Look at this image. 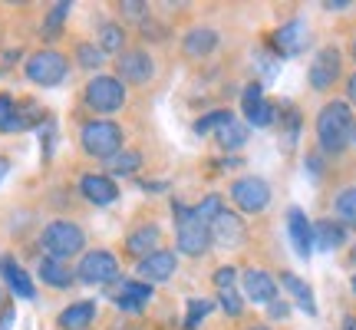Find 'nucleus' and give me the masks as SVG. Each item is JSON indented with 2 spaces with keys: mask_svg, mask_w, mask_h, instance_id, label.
I'll return each mask as SVG.
<instances>
[{
  "mask_svg": "<svg viewBox=\"0 0 356 330\" xmlns=\"http://www.w3.org/2000/svg\"><path fill=\"white\" fill-rule=\"evenodd\" d=\"M350 136H353V109H350V102H343V100L327 102L317 116L320 149L327 155L343 152L346 146H350Z\"/></svg>",
  "mask_w": 356,
  "mask_h": 330,
  "instance_id": "nucleus-1",
  "label": "nucleus"
},
{
  "mask_svg": "<svg viewBox=\"0 0 356 330\" xmlns=\"http://www.w3.org/2000/svg\"><path fill=\"white\" fill-rule=\"evenodd\" d=\"M40 244H43L47 258H53V261H66V258H73V254H79L83 248H86V235H83V228H79L76 221L60 218V221H50V225L43 228Z\"/></svg>",
  "mask_w": 356,
  "mask_h": 330,
  "instance_id": "nucleus-2",
  "label": "nucleus"
},
{
  "mask_svg": "<svg viewBox=\"0 0 356 330\" xmlns=\"http://www.w3.org/2000/svg\"><path fill=\"white\" fill-rule=\"evenodd\" d=\"M79 146L92 159H113L115 152H122V129L109 119H92L79 129Z\"/></svg>",
  "mask_w": 356,
  "mask_h": 330,
  "instance_id": "nucleus-3",
  "label": "nucleus"
},
{
  "mask_svg": "<svg viewBox=\"0 0 356 330\" xmlns=\"http://www.w3.org/2000/svg\"><path fill=\"white\" fill-rule=\"evenodd\" d=\"M172 212L178 218V251L181 254H204L208 251V244H211V235H208V225H204L202 218L195 215V208L188 205L175 202L172 205Z\"/></svg>",
  "mask_w": 356,
  "mask_h": 330,
  "instance_id": "nucleus-4",
  "label": "nucleus"
},
{
  "mask_svg": "<svg viewBox=\"0 0 356 330\" xmlns=\"http://www.w3.org/2000/svg\"><path fill=\"white\" fill-rule=\"evenodd\" d=\"M83 96L92 113H115L126 106V83L119 77H92Z\"/></svg>",
  "mask_w": 356,
  "mask_h": 330,
  "instance_id": "nucleus-5",
  "label": "nucleus"
},
{
  "mask_svg": "<svg viewBox=\"0 0 356 330\" xmlns=\"http://www.w3.org/2000/svg\"><path fill=\"white\" fill-rule=\"evenodd\" d=\"M24 70H26V79L37 83V86H60L66 79L70 63H66V56L60 50H40L26 60Z\"/></svg>",
  "mask_w": 356,
  "mask_h": 330,
  "instance_id": "nucleus-6",
  "label": "nucleus"
},
{
  "mask_svg": "<svg viewBox=\"0 0 356 330\" xmlns=\"http://www.w3.org/2000/svg\"><path fill=\"white\" fill-rule=\"evenodd\" d=\"M231 198H234V205H238L241 212L257 215V212H264L267 202H270V185L257 175H244L231 185Z\"/></svg>",
  "mask_w": 356,
  "mask_h": 330,
  "instance_id": "nucleus-7",
  "label": "nucleus"
},
{
  "mask_svg": "<svg viewBox=\"0 0 356 330\" xmlns=\"http://www.w3.org/2000/svg\"><path fill=\"white\" fill-rule=\"evenodd\" d=\"M76 278L83 284H113L119 278V261L109 251H86L76 267Z\"/></svg>",
  "mask_w": 356,
  "mask_h": 330,
  "instance_id": "nucleus-8",
  "label": "nucleus"
},
{
  "mask_svg": "<svg viewBox=\"0 0 356 330\" xmlns=\"http://www.w3.org/2000/svg\"><path fill=\"white\" fill-rule=\"evenodd\" d=\"M340 50L337 47H323V50L314 56V63H310V73H307V79H310V86L314 89H333V83L340 79Z\"/></svg>",
  "mask_w": 356,
  "mask_h": 330,
  "instance_id": "nucleus-9",
  "label": "nucleus"
},
{
  "mask_svg": "<svg viewBox=\"0 0 356 330\" xmlns=\"http://www.w3.org/2000/svg\"><path fill=\"white\" fill-rule=\"evenodd\" d=\"M115 73L122 83H149L155 77V63L145 50H122L115 60Z\"/></svg>",
  "mask_w": 356,
  "mask_h": 330,
  "instance_id": "nucleus-10",
  "label": "nucleus"
},
{
  "mask_svg": "<svg viewBox=\"0 0 356 330\" xmlns=\"http://www.w3.org/2000/svg\"><path fill=\"white\" fill-rule=\"evenodd\" d=\"M310 47V26L307 20H291L274 33V50L277 56H300Z\"/></svg>",
  "mask_w": 356,
  "mask_h": 330,
  "instance_id": "nucleus-11",
  "label": "nucleus"
},
{
  "mask_svg": "<svg viewBox=\"0 0 356 330\" xmlns=\"http://www.w3.org/2000/svg\"><path fill=\"white\" fill-rule=\"evenodd\" d=\"M175 271H178V254L165 251V248H159V251H152L149 258L139 261V281H145V284H162Z\"/></svg>",
  "mask_w": 356,
  "mask_h": 330,
  "instance_id": "nucleus-12",
  "label": "nucleus"
},
{
  "mask_svg": "<svg viewBox=\"0 0 356 330\" xmlns=\"http://www.w3.org/2000/svg\"><path fill=\"white\" fill-rule=\"evenodd\" d=\"M208 235H211V242L221 244V248H241L244 244V221L238 215H231V212H221V215L208 225Z\"/></svg>",
  "mask_w": 356,
  "mask_h": 330,
  "instance_id": "nucleus-13",
  "label": "nucleus"
},
{
  "mask_svg": "<svg viewBox=\"0 0 356 330\" xmlns=\"http://www.w3.org/2000/svg\"><path fill=\"white\" fill-rule=\"evenodd\" d=\"M244 294H248L254 304H274L277 281H274V274H267L261 267H251V271H244Z\"/></svg>",
  "mask_w": 356,
  "mask_h": 330,
  "instance_id": "nucleus-14",
  "label": "nucleus"
},
{
  "mask_svg": "<svg viewBox=\"0 0 356 330\" xmlns=\"http://www.w3.org/2000/svg\"><path fill=\"white\" fill-rule=\"evenodd\" d=\"M0 278L7 281V288H10L17 297H24V301H33V297H37L33 278H30V274H26L17 261H13L10 254H3V258H0Z\"/></svg>",
  "mask_w": 356,
  "mask_h": 330,
  "instance_id": "nucleus-15",
  "label": "nucleus"
},
{
  "mask_svg": "<svg viewBox=\"0 0 356 330\" xmlns=\"http://www.w3.org/2000/svg\"><path fill=\"white\" fill-rule=\"evenodd\" d=\"M113 301H115L119 311H132V314H139L142 307L152 301V284H145V281H122Z\"/></svg>",
  "mask_w": 356,
  "mask_h": 330,
  "instance_id": "nucleus-16",
  "label": "nucleus"
},
{
  "mask_svg": "<svg viewBox=\"0 0 356 330\" xmlns=\"http://www.w3.org/2000/svg\"><path fill=\"white\" fill-rule=\"evenodd\" d=\"M287 231H291V242H293V248H297V254L307 261L310 251H314V225L307 221L304 208H291V212H287Z\"/></svg>",
  "mask_w": 356,
  "mask_h": 330,
  "instance_id": "nucleus-17",
  "label": "nucleus"
},
{
  "mask_svg": "<svg viewBox=\"0 0 356 330\" xmlns=\"http://www.w3.org/2000/svg\"><path fill=\"white\" fill-rule=\"evenodd\" d=\"M79 191L92 205H113L119 198V189H115V182L109 175H83L79 178Z\"/></svg>",
  "mask_w": 356,
  "mask_h": 330,
  "instance_id": "nucleus-18",
  "label": "nucleus"
},
{
  "mask_svg": "<svg viewBox=\"0 0 356 330\" xmlns=\"http://www.w3.org/2000/svg\"><path fill=\"white\" fill-rule=\"evenodd\" d=\"M159 244H162V231L155 228V225H142V228H136L126 238V251L136 254L142 261V258H149L152 251H159Z\"/></svg>",
  "mask_w": 356,
  "mask_h": 330,
  "instance_id": "nucleus-19",
  "label": "nucleus"
},
{
  "mask_svg": "<svg viewBox=\"0 0 356 330\" xmlns=\"http://www.w3.org/2000/svg\"><path fill=\"white\" fill-rule=\"evenodd\" d=\"M314 244L320 251H337V248L346 244V228L340 221H333V218H320L314 225Z\"/></svg>",
  "mask_w": 356,
  "mask_h": 330,
  "instance_id": "nucleus-20",
  "label": "nucleus"
},
{
  "mask_svg": "<svg viewBox=\"0 0 356 330\" xmlns=\"http://www.w3.org/2000/svg\"><path fill=\"white\" fill-rule=\"evenodd\" d=\"M181 47H185V53L195 56V60H198V56H208V53L218 47V30H211V26H195V30L185 33Z\"/></svg>",
  "mask_w": 356,
  "mask_h": 330,
  "instance_id": "nucleus-21",
  "label": "nucleus"
},
{
  "mask_svg": "<svg viewBox=\"0 0 356 330\" xmlns=\"http://www.w3.org/2000/svg\"><path fill=\"white\" fill-rule=\"evenodd\" d=\"M280 284L287 288V294H291L293 301H297V307H300L304 314H310V317L317 314V304H314V291H310V284H307V281H300L297 274H291V271H284V274H280Z\"/></svg>",
  "mask_w": 356,
  "mask_h": 330,
  "instance_id": "nucleus-22",
  "label": "nucleus"
},
{
  "mask_svg": "<svg viewBox=\"0 0 356 330\" xmlns=\"http://www.w3.org/2000/svg\"><path fill=\"white\" fill-rule=\"evenodd\" d=\"M96 317V304L92 301H76V304H70L60 314V327L63 330H86Z\"/></svg>",
  "mask_w": 356,
  "mask_h": 330,
  "instance_id": "nucleus-23",
  "label": "nucleus"
},
{
  "mask_svg": "<svg viewBox=\"0 0 356 330\" xmlns=\"http://www.w3.org/2000/svg\"><path fill=\"white\" fill-rule=\"evenodd\" d=\"M37 274L43 284H50V288H70L73 284V274H70V267L63 261H53V258H43L37 267Z\"/></svg>",
  "mask_w": 356,
  "mask_h": 330,
  "instance_id": "nucleus-24",
  "label": "nucleus"
},
{
  "mask_svg": "<svg viewBox=\"0 0 356 330\" xmlns=\"http://www.w3.org/2000/svg\"><path fill=\"white\" fill-rule=\"evenodd\" d=\"M234 123V113L231 109H215V113L202 116L198 123H195V136H208V132H221L225 126Z\"/></svg>",
  "mask_w": 356,
  "mask_h": 330,
  "instance_id": "nucleus-25",
  "label": "nucleus"
},
{
  "mask_svg": "<svg viewBox=\"0 0 356 330\" xmlns=\"http://www.w3.org/2000/svg\"><path fill=\"white\" fill-rule=\"evenodd\" d=\"M333 208H337V218H340V225H350V228H356V189H343L340 195H337V202H333Z\"/></svg>",
  "mask_w": 356,
  "mask_h": 330,
  "instance_id": "nucleus-26",
  "label": "nucleus"
},
{
  "mask_svg": "<svg viewBox=\"0 0 356 330\" xmlns=\"http://www.w3.org/2000/svg\"><path fill=\"white\" fill-rule=\"evenodd\" d=\"M136 168H142V155L126 149V152H115L109 159V172L113 175H136Z\"/></svg>",
  "mask_w": 356,
  "mask_h": 330,
  "instance_id": "nucleus-27",
  "label": "nucleus"
},
{
  "mask_svg": "<svg viewBox=\"0 0 356 330\" xmlns=\"http://www.w3.org/2000/svg\"><path fill=\"white\" fill-rule=\"evenodd\" d=\"M218 142H221V149H228V152L241 149L244 142H248V126H241V123L234 119L231 126H225L221 132H218Z\"/></svg>",
  "mask_w": 356,
  "mask_h": 330,
  "instance_id": "nucleus-28",
  "label": "nucleus"
},
{
  "mask_svg": "<svg viewBox=\"0 0 356 330\" xmlns=\"http://www.w3.org/2000/svg\"><path fill=\"white\" fill-rule=\"evenodd\" d=\"M122 40H126V33H122L119 24H102L99 26V50L102 53H122Z\"/></svg>",
  "mask_w": 356,
  "mask_h": 330,
  "instance_id": "nucleus-29",
  "label": "nucleus"
},
{
  "mask_svg": "<svg viewBox=\"0 0 356 330\" xmlns=\"http://www.w3.org/2000/svg\"><path fill=\"white\" fill-rule=\"evenodd\" d=\"M274 119H277V106H274V102H267V100H261V102L254 106V109L248 113V123H251L254 129L274 126Z\"/></svg>",
  "mask_w": 356,
  "mask_h": 330,
  "instance_id": "nucleus-30",
  "label": "nucleus"
},
{
  "mask_svg": "<svg viewBox=\"0 0 356 330\" xmlns=\"http://www.w3.org/2000/svg\"><path fill=\"white\" fill-rule=\"evenodd\" d=\"M208 314H211V301H204V297H191L188 314H185V330H198V324H202Z\"/></svg>",
  "mask_w": 356,
  "mask_h": 330,
  "instance_id": "nucleus-31",
  "label": "nucleus"
},
{
  "mask_svg": "<svg viewBox=\"0 0 356 330\" xmlns=\"http://www.w3.org/2000/svg\"><path fill=\"white\" fill-rule=\"evenodd\" d=\"M70 3H56V7H50V13H47V20H43V33H47V40L56 37V30L63 26V20L70 17Z\"/></svg>",
  "mask_w": 356,
  "mask_h": 330,
  "instance_id": "nucleus-32",
  "label": "nucleus"
},
{
  "mask_svg": "<svg viewBox=\"0 0 356 330\" xmlns=\"http://www.w3.org/2000/svg\"><path fill=\"white\" fill-rule=\"evenodd\" d=\"M221 212H225V205H221V195H204V202L195 205V215L202 218L204 225H211V221H215Z\"/></svg>",
  "mask_w": 356,
  "mask_h": 330,
  "instance_id": "nucleus-33",
  "label": "nucleus"
},
{
  "mask_svg": "<svg viewBox=\"0 0 356 330\" xmlns=\"http://www.w3.org/2000/svg\"><path fill=\"white\" fill-rule=\"evenodd\" d=\"M76 60H79V66H86V70H99L102 66V50L96 47V43H79Z\"/></svg>",
  "mask_w": 356,
  "mask_h": 330,
  "instance_id": "nucleus-34",
  "label": "nucleus"
},
{
  "mask_svg": "<svg viewBox=\"0 0 356 330\" xmlns=\"http://www.w3.org/2000/svg\"><path fill=\"white\" fill-rule=\"evenodd\" d=\"M218 301H221V311H225L228 317H241L244 301H241V294L234 291V288H231V291H221V297H218Z\"/></svg>",
  "mask_w": 356,
  "mask_h": 330,
  "instance_id": "nucleus-35",
  "label": "nucleus"
},
{
  "mask_svg": "<svg viewBox=\"0 0 356 330\" xmlns=\"http://www.w3.org/2000/svg\"><path fill=\"white\" fill-rule=\"evenodd\" d=\"M234 281H238V271H234V267H218L215 271L218 291H231V288H234Z\"/></svg>",
  "mask_w": 356,
  "mask_h": 330,
  "instance_id": "nucleus-36",
  "label": "nucleus"
},
{
  "mask_svg": "<svg viewBox=\"0 0 356 330\" xmlns=\"http://www.w3.org/2000/svg\"><path fill=\"white\" fill-rule=\"evenodd\" d=\"M264 100V93H261V83H251V86H244V116L254 109L257 102Z\"/></svg>",
  "mask_w": 356,
  "mask_h": 330,
  "instance_id": "nucleus-37",
  "label": "nucleus"
},
{
  "mask_svg": "<svg viewBox=\"0 0 356 330\" xmlns=\"http://www.w3.org/2000/svg\"><path fill=\"white\" fill-rule=\"evenodd\" d=\"M280 119H287V136H284V142H287V149H291L293 142H297V129H300V119H297V113H287V116H280Z\"/></svg>",
  "mask_w": 356,
  "mask_h": 330,
  "instance_id": "nucleus-38",
  "label": "nucleus"
},
{
  "mask_svg": "<svg viewBox=\"0 0 356 330\" xmlns=\"http://www.w3.org/2000/svg\"><path fill=\"white\" fill-rule=\"evenodd\" d=\"M13 317H17V314H13V307H10V304H3V307H0V330H10Z\"/></svg>",
  "mask_w": 356,
  "mask_h": 330,
  "instance_id": "nucleus-39",
  "label": "nucleus"
},
{
  "mask_svg": "<svg viewBox=\"0 0 356 330\" xmlns=\"http://www.w3.org/2000/svg\"><path fill=\"white\" fill-rule=\"evenodd\" d=\"M122 10H126V17H142V13H145V3H122Z\"/></svg>",
  "mask_w": 356,
  "mask_h": 330,
  "instance_id": "nucleus-40",
  "label": "nucleus"
},
{
  "mask_svg": "<svg viewBox=\"0 0 356 330\" xmlns=\"http://www.w3.org/2000/svg\"><path fill=\"white\" fill-rule=\"evenodd\" d=\"M346 96H350V102H356V73L346 79Z\"/></svg>",
  "mask_w": 356,
  "mask_h": 330,
  "instance_id": "nucleus-41",
  "label": "nucleus"
},
{
  "mask_svg": "<svg viewBox=\"0 0 356 330\" xmlns=\"http://www.w3.org/2000/svg\"><path fill=\"white\" fill-rule=\"evenodd\" d=\"M270 314L274 317H287V304H270Z\"/></svg>",
  "mask_w": 356,
  "mask_h": 330,
  "instance_id": "nucleus-42",
  "label": "nucleus"
},
{
  "mask_svg": "<svg viewBox=\"0 0 356 330\" xmlns=\"http://www.w3.org/2000/svg\"><path fill=\"white\" fill-rule=\"evenodd\" d=\"M323 7H327V10H346V0H337V3L330 0V3H323Z\"/></svg>",
  "mask_w": 356,
  "mask_h": 330,
  "instance_id": "nucleus-43",
  "label": "nucleus"
},
{
  "mask_svg": "<svg viewBox=\"0 0 356 330\" xmlns=\"http://www.w3.org/2000/svg\"><path fill=\"white\" fill-rule=\"evenodd\" d=\"M343 330H356V317H353V314H346V317H343Z\"/></svg>",
  "mask_w": 356,
  "mask_h": 330,
  "instance_id": "nucleus-44",
  "label": "nucleus"
},
{
  "mask_svg": "<svg viewBox=\"0 0 356 330\" xmlns=\"http://www.w3.org/2000/svg\"><path fill=\"white\" fill-rule=\"evenodd\" d=\"M7 168H10V162H7V159H3V155H0V178L7 175Z\"/></svg>",
  "mask_w": 356,
  "mask_h": 330,
  "instance_id": "nucleus-45",
  "label": "nucleus"
},
{
  "mask_svg": "<svg viewBox=\"0 0 356 330\" xmlns=\"http://www.w3.org/2000/svg\"><path fill=\"white\" fill-rule=\"evenodd\" d=\"M350 142H353V146H356V123H353V136H350Z\"/></svg>",
  "mask_w": 356,
  "mask_h": 330,
  "instance_id": "nucleus-46",
  "label": "nucleus"
},
{
  "mask_svg": "<svg viewBox=\"0 0 356 330\" xmlns=\"http://www.w3.org/2000/svg\"><path fill=\"white\" fill-rule=\"evenodd\" d=\"M248 330H270V327H248Z\"/></svg>",
  "mask_w": 356,
  "mask_h": 330,
  "instance_id": "nucleus-47",
  "label": "nucleus"
},
{
  "mask_svg": "<svg viewBox=\"0 0 356 330\" xmlns=\"http://www.w3.org/2000/svg\"><path fill=\"white\" fill-rule=\"evenodd\" d=\"M350 50H353V56H356V40H353V47H350Z\"/></svg>",
  "mask_w": 356,
  "mask_h": 330,
  "instance_id": "nucleus-48",
  "label": "nucleus"
},
{
  "mask_svg": "<svg viewBox=\"0 0 356 330\" xmlns=\"http://www.w3.org/2000/svg\"><path fill=\"white\" fill-rule=\"evenodd\" d=\"M353 291H356V274H353Z\"/></svg>",
  "mask_w": 356,
  "mask_h": 330,
  "instance_id": "nucleus-49",
  "label": "nucleus"
}]
</instances>
